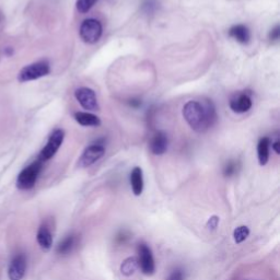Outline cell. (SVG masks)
I'll return each mask as SVG.
<instances>
[{"label": "cell", "instance_id": "obj_3", "mask_svg": "<svg viewBox=\"0 0 280 280\" xmlns=\"http://www.w3.org/2000/svg\"><path fill=\"white\" fill-rule=\"evenodd\" d=\"M50 73V65L47 60L36 61L23 67L18 75L20 82H28L45 77Z\"/></svg>", "mask_w": 280, "mask_h": 280}, {"label": "cell", "instance_id": "obj_7", "mask_svg": "<svg viewBox=\"0 0 280 280\" xmlns=\"http://www.w3.org/2000/svg\"><path fill=\"white\" fill-rule=\"evenodd\" d=\"M101 142L102 140H98L97 143L90 145L85 149L84 152H82L78 161V165L80 168L91 167L92 164L99 161L100 159L104 156L105 147L103 146L104 144H102Z\"/></svg>", "mask_w": 280, "mask_h": 280}, {"label": "cell", "instance_id": "obj_20", "mask_svg": "<svg viewBox=\"0 0 280 280\" xmlns=\"http://www.w3.org/2000/svg\"><path fill=\"white\" fill-rule=\"evenodd\" d=\"M98 2L99 0H77L76 7H77V10L80 12V14L85 15L88 14V12L93 8V6Z\"/></svg>", "mask_w": 280, "mask_h": 280}, {"label": "cell", "instance_id": "obj_1", "mask_svg": "<svg viewBox=\"0 0 280 280\" xmlns=\"http://www.w3.org/2000/svg\"><path fill=\"white\" fill-rule=\"evenodd\" d=\"M183 116L190 128L197 132H205L217 120L216 107L210 100L188 101L183 107Z\"/></svg>", "mask_w": 280, "mask_h": 280}, {"label": "cell", "instance_id": "obj_21", "mask_svg": "<svg viewBox=\"0 0 280 280\" xmlns=\"http://www.w3.org/2000/svg\"><path fill=\"white\" fill-rule=\"evenodd\" d=\"M240 169V164L238 161H229L226 163V165L224 167V175L226 177H231L233 175H235L238 173V171Z\"/></svg>", "mask_w": 280, "mask_h": 280}, {"label": "cell", "instance_id": "obj_6", "mask_svg": "<svg viewBox=\"0 0 280 280\" xmlns=\"http://www.w3.org/2000/svg\"><path fill=\"white\" fill-rule=\"evenodd\" d=\"M65 139V131L62 129H56L52 132V135L49 136L48 142L45 145V147L42 149L39 156V160L42 162H45L47 160H50L59 150L61 145Z\"/></svg>", "mask_w": 280, "mask_h": 280}, {"label": "cell", "instance_id": "obj_9", "mask_svg": "<svg viewBox=\"0 0 280 280\" xmlns=\"http://www.w3.org/2000/svg\"><path fill=\"white\" fill-rule=\"evenodd\" d=\"M28 268V259L23 253L18 254L11 259L8 268V277L10 280H22Z\"/></svg>", "mask_w": 280, "mask_h": 280}, {"label": "cell", "instance_id": "obj_12", "mask_svg": "<svg viewBox=\"0 0 280 280\" xmlns=\"http://www.w3.org/2000/svg\"><path fill=\"white\" fill-rule=\"evenodd\" d=\"M36 240L40 247L44 251H48L53 246V233L46 225H42L36 234Z\"/></svg>", "mask_w": 280, "mask_h": 280}, {"label": "cell", "instance_id": "obj_2", "mask_svg": "<svg viewBox=\"0 0 280 280\" xmlns=\"http://www.w3.org/2000/svg\"><path fill=\"white\" fill-rule=\"evenodd\" d=\"M43 169V162L36 160L33 163L24 168L18 175L17 187L21 190H29L33 188L37 182V179Z\"/></svg>", "mask_w": 280, "mask_h": 280}, {"label": "cell", "instance_id": "obj_22", "mask_svg": "<svg viewBox=\"0 0 280 280\" xmlns=\"http://www.w3.org/2000/svg\"><path fill=\"white\" fill-rule=\"evenodd\" d=\"M158 8L157 0H145L143 4V10L146 14H155Z\"/></svg>", "mask_w": 280, "mask_h": 280}, {"label": "cell", "instance_id": "obj_11", "mask_svg": "<svg viewBox=\"0 0 280 280\" xmlns=\"http://www.w3.org/2000/svg\"><path fill=\"white\" fill-rule=\"evenodd\" d=\"M169 139L167 133L163 131H158L155 133L150 142V150L156 156H161L168 150Z\"/></svg>", "mask_w": 280, "mask_h": 280}, {"label": "cell", "instance_id": "obj_5", "mask_svg": "<svg viewBox=\"0 0 280 280\" xmlns=\"http://www.w3.org/2000/svg\"><path fill=\"white\" fill-rule=\"evenodd\" d=\"M138 253V265L140 270L146 276H152L156 271V262L154 257V253L150 249V246L146 243H140L137 247Z\"/></svg>", "mask_w": 280, "mask_h": 280}, {"label": "cell", "instance_id": "obj_10", "mask_svg": "<svg viewBox=\"0 0 280 280\" xmlns=\"http://www.w3.org/2000/svg\"><path fill=\"white\" fill-rule=\"evenodd\" d=\"M252 107V99L247 93H239L230 101V109L235 113H245Z\"/></svg>", "mask_w": 280, "mask_h": 280}, {"label": "cell", "instance_id": "obj_4", "mask_svg": "<svg viewBox=\"0 0 280 280\" xmlns=\"http://www.w3.org/2000/svg\"><path fill=\"white\" fill-rule=\"evenodd\" d=\"M103 33V28L99 20L95 19H87L80 25L79 34L81 40L87 44L97 43Z\"/></svg>", "mask_w": 280, "mask_h": 280}, {"label": "cell", "instance_id": "obj_19", "mask_svg": "<svg viewBox=\"0 0 280 280\" xmlns=\"http://www.w3.org/2000/svg\"><path fill=\"white\" fill-rule=\"evenodd\" d=\"M250 229L246 226H240L233 231V240L237 244H241L249 238L250 235Z\"/></svg>", "mask_w": 280, "mask_h": 280}, {"label": "cell", "instance_id": "obj_28", "mask_svg": "<svg viewBox=\"0 0 280 280\" xmlns=\"http://www.w3.org/2000/svg\"><path fill=\"white\" fill-rule=\"evenodd\" d=\"M129 104H130L131 106H133V107H137V106H139L140 104H142V102H140L139 100H131V101L129 102Z\"/></svg>", "mask_w": 280, "mask_h": 280}, {"label": "cell", "instance_id": "obj_25", "mask_svg": "<svg viewBox=\"0 0 280 280\" xmlns=\"http://www.w3.org/2000/svg\"><path fill=\"white\" fill-rule=\"evenodd\" d=\"M167 280H184L183 272L180 269H176L174 271L171 272V275Z\"/></svg>", "mask_w": 280, "mask_h": 280}, {"label": "cell", "instance_id": "obj_14", "mask_svg": "<svg viewBox=\"0 0 280 280\" xmlns=\"http://www.w3.org/2000/svg\"><path fill=\"white\" fill-rule=\"evenodd\" d=\"M144 173L142 168H133L130 173V186L135 196H140L144 192Z\"/></svg>", "mask_w": 280, "mask_h": 280}, {"label": "cell", "instance_id": "obj_17", "mask_svg": "<svg viewBox=\"0 0 280 280\" xmlns=\"http://www.w3.org/2000/svg\"><path fill=\"white\" fill-rule=\"evenodd\" d=\"M75 119H76V122L80 124L81 126L97 127V126L101 125L100 118L97 115H94V114L88 113V112L75 113Z\"/></svg>", "mask_w": 280, "mask_h": 280}, {"label": "cell", "instance_id": "obj_27", "mask_svg": "<svg viewBox=\"0 0 280 280\" xmlns=\"http://www.w3.org/2000/svg\"><path fill=\"white\" fill-rule=\"evenodd\" d=\"M279 146H280V142H279V140H276V142L272 144V149H273V151L276 152V155H280Z\"/></svg>", "mask_w": 280, "mask_h": 280}, {"label": "cell", "instance_id": "obj_8", "mask_svg": "<svg viewBox=\"0 0 280 280\" xmlns=\"http://www.w3.org/2000/svg\"><path fill=\"white\" fill-rule=\"evenodd\" d=\"M79 104L87 111H98L100 109L95 92L90 88H79L75 92Z\"/></svg>", "mask_w": 280, "mask_h": 280}, {"label": "cell", "instance_id": "obj_26", "mask_svg": "<svg viewBox=\"0 0 280 280\" xmlns=\"http://www.w3.org/2000/svg\"><path fill=\"white\" fill-rule=\"evenodd\" d=\"M117 241L119 242V243H125L126 240H128L129 239V235L128 234H126V232H120L118 235H117Z\"/></svg>", "mask_w": 280, "mask_h": 280}, {"label": "cell", "instance_id": "obj_24", "mask_svg": "<svg viewBox=\"0 0 280 280\" xmlns=\"http://www.w3.org/2000/svg\"><path fill=\"white\" fill-rule=\"evenodd\" d=\"M279 36H280V28H279V25H276V27L270 31L269 40L271 42H277L279 40Z\"/></svg>", "mask_w": 280, "mask_h": 280}, {"label": "cell", "instance_id": "obj_13", "mask_svg": "<svg viewBox=\"0 0 280 280\" xmlns=\"http://www.w3.org/2000/svg\"><path fill=\"white\" fill-rule=\"evenodd\" d=\"M229 35L241 44H247L251 40V32L243 24H237L229 30Z\"/></svg>", "mask_w": 280, "mask_h": 280}, {"label": "cell", "instance_id": "obj_23", "mask_svg": "<svg viewBox=\"0 0 280 280\" xmlns=\"http://www.w3.org/2000/svg\"><path fill=\"white\" fill-rule=\"evenodd\" d=\"M219 225V217L217 216H213V217H210L207 221V228L209 230H215V229H217Z\"/></svg>", "mask_w": 280, "mask_h": 280}, {"label": "cell", "instance_id": "obj_18", "mask_svg": "<svg viewBox=\"0 0 280 280\" xmlns=\"http://www.w3.org/2000/svg\"><path fill=\"white\" fill-rule=\"evenodd\" d=\"M138 268H139V265H138L137 258L128 257L124 260L122 265H120V272H122V275L126 277H130L137 271Z\"/></svg>", "mask_w": 280, "mask_h": 280}, {"label": "cell", "instance_id": "obj_15", "mask_svg": "<svg viewBox=\"0 0 280 280\" xmlns=\"http://www.w3.org/2000/svg\"><path fill=\"white\" fill-rule=\"evenodd\" d=\"M76 244H77V237L75 234H69L59 242L56 251L59 255H68L74 251Z\"/></svg>", "mask_w": 280, "mask_h": 280}, {"label": "cell", "instance_id": "obj_29", "mask_svg": "<svg viewBox=\"0 0 280 280\" xmlns=\"http://www.w3.org/2000/svg\"><path fill=\"white\" fill-rule=\"evenodd\" d=\"M245 280H259V279H245Z\"/></svg>", "mask_w": 280, "mask_h": 280}, {"label": "cell", "instance_id": "obj_16", "mask_svg": "<svg viewBox=\"0 0 280 280\" xmlns=\"http://www.w3.org/2000/svg\"><path fill=\"white\" fill-rule=\"evenodd\" d=\"M269 145L270 140L268 137L259 139L257 144V158L260 165H266L269 160Z\"/></svg>", "mask_w": 280, "mask_h": 280}]
</instances>
